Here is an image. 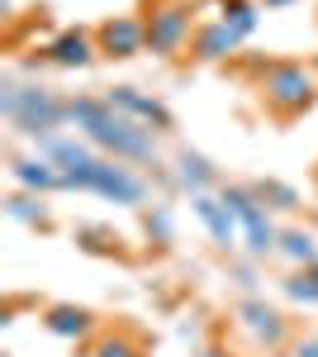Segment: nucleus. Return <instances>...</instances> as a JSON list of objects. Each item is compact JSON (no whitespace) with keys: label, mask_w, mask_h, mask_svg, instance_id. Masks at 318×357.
Here are the masks:
<instances>
[{"label":"nucleus","mask_w":318,"mask_h":357,"mask_svg":"<svg viewBox=\"0 0 318 357\" xmlns=\"http://www.w3.org/2000/svg\"><path fill=\"white\" fill-rule=\"evenodd\" d=\"M176 176H181V186H186L190 195H209V186L218 181L214 167L205 162L200 153H181V172H176Z\"/></svg>","instance_id":"nucleus-14"},{"label":"nucleus","mask_w":318,"mask_h":357,"mask_svg":"<svg viewBox=\"0 0 318 357\" xmlns=\"http://www.w3.org/2000/svg\"><path fill=\"white\" fill-rule=\"evenodd\" d=\"M143 48H148V24L133 20V15H119V20H109L100 29V53H109V57H133Z\"/></svg>","instance_id":"nucleus-7"},{"label":"nucleus","mask_w":318,"mask_h":357,"mask_svg":"<svg viewBox=\"0 0 318 357\" xmlns=\"http://www.w3.org/2000/svg\"><path fill=\"white\" fill-rule=\"evenodd\" d=\"M0 114H5L19 134L48 143V138L67 124V100H57L53 91H43V86L5 82V91H0Z\"/></svg>","instance_id":"nucleus-2"},{"label":"nucleus","mask_w":318,"mask_h":357,"mask_svg":"<svg viewBox=\"0 0 318 357\" xmlns=\"http://www.w3.org/2000/svg\"><path fill=\"white\" fill-rule=\"evenodd\" d=\"M200 357H228V353H218V348H209V353H200Z\"/></svg>","instance_id":"nucleus-24"},{"label":"nucleus","mask_w":318,"mask_h":357,"mask_svg":"<svg viewBox=\"0 0 318 357\" xmlns=\"http://www.w3.org/2000/svg\"><path fill=\"white\" fill-rule=\"evenodd\" d=\"M186 38H190V10H181V5H166V10H157V15L148 20V48L157 57L181 53Z\"/></svg>","instance_id":"nucleus-6"},{"label":"nucleus","mask_w":318,"mask_h":357,"mask_svg":"<svg viewBox=\"0 0 318 357\" xmlns=\"http://www.w3.org/2000/svg\"><path fill=\"white\" fill-rule=\"evenodd\" d=\"M90 38L81 33V29H67V33H57L53 43H48V62L53 67H86L90 62Z\"/></svg>","instance_id":"nucleus-13"},{"label":"nucleus","mask_w":318,"mask_h":357,"mask_svg":"<svg viewBox=\"0 0 318 357\" xmlns=\"http://www.w3.org/2000/svg\"><path fill=\"white\" fill-rule=\"evenodd\" d=\"M252 195H257L262 205H271V210H294V205H299V195H294L290 186H280V181H257Z\"/></svg>","instance_id":"nucleus-19"},{"label":"nucleus","mask_w":318,"mask_h":357,"mask_svg":"<svg viewBox=\"0 0 318 357\" xmlns=\"http://www.w3.org/2000/svg\"><path fill=\"white\" fill-rule=\"evenodd\" d=\"M148 229H152V234H157V238H166V234H171V220H166V215H152V220H148Z\"/></svg>","instance_id":"nucleus-22"},{"label":"nucleus","mask_w":318,"mask_h":357,"mask_svg":"<svg viewBox=\"0 0 318 357\" xmlns=\"http://www.w3.org/2000/svg\"><path fill=\"white\" fill-rule=\"evenodd\" d=\"M238 43H242V33L218 20V24H205L200 33H195V57H200V62H218V57L233 53Z\"/></svg>","instance_id":"nucleus-12"},{"label":"nucleus","mask_w":318,"mask_h":357,"mask_svg":"<svg viewBox=\"0 0 318 357\" xmlns=\"http://www.w3.org/2000/svg\"><path fill=\"white\" fill-rule=\"evenodd\" d=\"M294 357H318V338H299L294 343Z\"/></svg>","instance_id":"nucleus-23"},{"label":"nucleus","mask_w":318,"mask_h":357,"mask_svg":"<svg viewBox=\"0 0 318 357\" xmlns=\"http://www.w3.org/2000/svg\"><path fill=\"white\" fill-rule=\"evenodd\" d=\"M5 210H10V220H19V224H43V220H48V215H43V205H38L33 195H15Z\"/></svg>","instance_id":"nucleus-20"},{"label":"nucleus","mask_w":318,"mask_h":357,"mask_svg":"<svg viewBox=\"0 0 318 357\" xmlns=\"http://www.w3.org/2000/svg\"><path fill=\"white\" fill-rule=\"evenodd\" d=\"M109 105H114L119 114H129V119H138V124H157V129H166V124H171L166 105H161V100H152V96H138L133 86H114V91H109Z\"/></svg>","instance_id":"nucleus-8"},{"label":"nucleus","mask_w":318,"mask_h":357,"mask_svg":"<svg viewBox=\"0 0 318 357\" xmlns=\"http://www.w3.org/2000/svg\"><path fill=\"white\" fill-rule=\"evenodd\" d=\"M280 252H285L290 262H304V267L318 262V243H314V234H304V229H285V234H280Z\"/></svg>","instance_id":"nucleus-16"},{"label":"nucleus","mask_w":318,"mask_h":357,"mask_svg":"<svg viewBox=\"0 0 318 357\" xmlns=\"http://www.w3.org/2000/svg\"><path fill=\"white\" fill-rule=\"evenodd\" d=\"M10 176L33 195H48V191H72L67 186V176L57 172L53 162H33V158H19V162H10Z\"/></svg>","instance_id":"nucleus-10"},{"label":"nucleus","mask_w":318,"mask_h":357,"mask_svg":"<svg viewBox=\"0 0 318 357\" xmlns=\"http://www.w3.org/2000/svg\"><path fill=\"white\" fill-rule=\"evenodd\" d=\"M72 191H95L114 200V205H143L148 200V181L133 172V167H119V158H95V162L72 176Z\"/></svg>","instance_id":"nucleus-3"},{"label":"nucleus","mask_w":318,"mask_h":357,"mask_svg":"<svg viewBox=\"0 0 318 357\" xmlns=\"http://www.w3.org/2000/svg\"><path fill=\"white\" fill-rule=\"evenodd\" d=\"M190 205H195V215L205 220V229H209L214 243L233 248V238H238V220H233V210H228L218 195H190Z\"/></svg>","instance_id":"nucleus-9"},{"label":"nucleus","mask_w":318,"mask_h":357,"mask_svg":"<svg viewBox=\"0 0 318 357\" xmlns=\"http://www.w3.org/2000/svg\"><path fill=\"white\" fill-rule=\"evenodd\" d=\"M95 357H143V353H138V343H129V338H105Z\"/></svg>","instance_id":"nucleus-21"},{"label":"nucleus","mask_w":318,"mask_h":357,"mask_svg":"<svg viewBox=\"0 0 318 357\" xmlns=\"http://www.w3.org/2000/svg\"><path fill=\"white\" fill-rule=\"evenodd\" d=\"M218 200H223V205L233 210V220L242 224V234H247V252H252V257H266L271 248H280V234L271 229L266 205L252 191H242V186H223V195H218Z\"/></svg>","instance_id":"nucleus-5"},{"label":"nucleus","mask_w":318,"mask_h":357,"mask_svg":"<svg viewBox=\"0 0 318 357\" xmlns=\"http://www.w3.org/2000/svg\"><path fill=\"white\" fill-rule=\"evenodd\" d=\"M48 329L57 338H81V333L90 329V314L81 310V305H53L48 310Z\"/></svg>","instance_id":"nucleus-15"},{"label":"nucleus","mask_w":318,"mask_h":357,"mask_svg":"<svg viewBox=\"0 0 318 357\" xmlns=\"http://www.w3.org/2000/svg\"><path fill=\"white\" fill-rule=\"evenodd\" d=\"M218 5H223V24H233L242 38L262 24V15H257V5H252V0H218Z\"/></svg>","instance_id":"nucleus-17"},{"label":"nucleus","mask_w":318,"mask_h":357,"mask_svg":"<svg viewBox=\"0 0 318 357\" xmlns=\"http://www.w3.org/2000/svg\"><path fill=\"white\" fill-rule=\"evenodd\" d=\"M266 5H290V0H266Z\"/></svg>","instance_id":"nucleus-25"},{"label":"nucleus","mask_w":318,"mask_h":357,"mask_svg":"<svg viewBox=\"0 0 318 357\" xmlns=\"http://www.w3.org/2000/svg\"><path fill=\"white\" fill-rule=\"evenodd\" d=\"M67 124H77L95 148H105L109 158H119V162H157L152 129L129 119V114H119L109 100H95V96L67 100Z\"/></svg>","instance_id":"nucleus-1"},{"label":"nucleus","mask_w":318,"mask_h":357,"mask_svg":"<svg viewBox=\"0 0 318 357\" xmlns=\"http://www.w3.org/2000/svg\"><path fill=\"white\" fill-rule=\"evenodd\" d=\"M285 296L299 305H318V262L314 267H299V272L285 281Z\"/></svg>","instance_id":"nucleus-18"},{"label":"nucleus","mask_w":318,"mask_h":357,"mask_svg":"<svg viewBox=\"0 0 318 357\" xmlns=\"http://www.w3.org/2000/svg\"><path fill=\"white\" fill-rule=\"evenodd\" d=\"M262 91H266V105L276 114H299V110H309L314 105V72L309 67H299V62H276L271 72H266V82H262Z\"/></svg>","instance_id":"nucleus-4"},{"label":"nucleus","mask_w":318,"mask_h":357,"mask_svg":"<svg viewBox=\"0 0 318 357\" xmlns=\"http://www.w3.org/2000/svg\"><path fill=\"white\" fill-rule=\"evenodd\" d=\"M238 314H242V324L252 329V338H262L266 348H276V343L285 338V319H280V314H276L266 301H242Z\"/></svg>","instance_id":"nucleus-11"}]
</instances>
